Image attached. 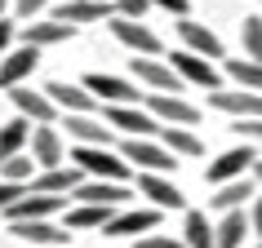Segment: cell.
<instances>
[{"mask_svg": "<svg viewBox=\"0 0 262 248\" xmlns=\"http://www.w3.org/2000/svg\"><path fill=\"white\" fill-rule=\"evenodd\" d=\"M67 213V231H102L116 213V204H76V208H62Z\"/></svg>", "mask_w": 262, "mask_h": 248, "instance_id": "25", "label": "cell"}, {"mask_svg": "<svg viewBox=\"0 0 262 248\" xmlns=\"http://www.w3.org/2000/svg\"><path fill=\"white\" fill-rule=\"evenodd\" d=\"M62 129L80 146H111V129H102L89 111H62Z\"/></svg>", "mask_w": 262, "mask_h": 248, "instance_id": "13", "label": "cell"}, {"mask_svg": "<svg viewBox=\"0 0 262 248\" xmlns=\"http://www.w3.org/2000/svg\"><path fill=\"white\" fill-rule=\"evenodd\" d=\"M169 67L182 76V84H195V89H222V76H218V67L209 62V58H200V54H191V49H182V54H173V62Z\"/></svg>", "mask_w": 262, "mask_h": 248, "instance_id": "8", "label": "cell"}, {"mask_svg": "<svg viewBox=\"0 0 262 248\" xmlns=\"http://www.w3.org/2000/svg\"><path fill=\"white\" fill-rule=\"evenodd\" d=\"M182 244L187 248H213V226H209L205 213H187V226H182Z\"/></svg>", "mask_w": 262, "mask_h": 248, "instance_id": "31", "label": "cell"}, {"mask_svg": "<svg viewBox=\"0 0 262 248\" xmlns=\"http://www.w3.org/2000/svg\"><path fill=\"white\" fill-rule=\"evenodd\" d=\"M240 40H245V58L262 62V18H245L240 22Z\"/></svg>", "mask_w": 262, "mask_h": 248, "instance_id": "33", "label": "cell"}, {"mask_svg": "<svg viewBox=\"0 0 262 248\" xmlns=\"http://www.w3.org/2000/svg\"><path fill=\"white\" fill-rule=\"evenodd\" d=\"M151 5H156V9H169V14H187V0H151Z\"/></svg>", "mask_w": 262, "mask_h": 248, "instance_id": "41", "label": "cell"}, {"mask_svg": "<svg viewBox=\"0 0 262 248\" xmlns=\"http://www.w3.org/2000/svg\"><path fill=\"white\" fill-rule=\"evenodd\" d=\"M258 160V146L253 142H245V146H231V151H222L213 164H209V173H205V182L209 186H218V182H231V178H245L249 173V164Z\"/></svg>", "mask_w": 262, "mask_h": 248, "instance_id": "7", "label": "cell"}, {"mask_svg": "<svg viewBox=\"0 0 262 248\" xmlns=\"http://www.w3.org/2000/svg\"><path fill=\"white\" fill-rule=\"evenodd\" d=\"M134 76H138L151 93H182V76L169 62H156V58H134Z\"/></svg>", "mask_w": 262, "mask_h": 248, "instance_id": "10", "label": "cell"}, {"mask_svg": "<svg viewBox=\"0 0 262 248\" xmlns=\"http://www.w3.org/2000/svg\"><path fill=\"white\" fill-rule=\"evenodd\" d=\"M76 36V27L71 22H58V18H49V22H27L23 27V44H36V49H49V44H62Z\"/></svg>", "mask_w": 262, "mask_h": 248, "instance_id": "23", "label": "cell"}, {"mask_svg": "<svg viewBox=\"0 0 262 248\" xmlns=\"http://www.w3.org/2000/svg\"><path fill=\"white\" fill-rule=\"evenodd\" d=\"M45 5H49V0H14V9H18L23 18H36V14L45 9Z\"/></svg>", "mask_w": 262, "mask_h": 248, "instance_id": "38", "label": "cell"}, {"mask_svg": "<svg viewBox=\"0 0 262 248\" xmlns=\"http://www.w3.org/2000/svg\"><path fill=\"white\" fill-rule=\"evenodd\" d=\"M138 191L147 195L160 213H165V208H182V204H187V195H182L173 182H165L160 173H138Z\"/></svg>", "mask_w": 262, "mask_h": 248, "instance_id": "22", "label": "cell"}, {"mask_svg": "<svg viewBox=\"0 0 262 248\" xmlns=\"http://www.w3.org/2000/svg\"><path fill=\"white\" fill-rule=\"evenodd\" d=\"M9 235L27 239V244H40V248H62L71 239L67 226H49V217H36V221H9Z\"/></svg>", "mask_w": 262, "mask_h": 248, "instance_id": "17", "label": "cell"}, {"mask_svg": "<svg viewBox=\"0 0 262 248\" xmlns=\"http://www.w3.org/2000/svg\"><path fill=\"white\" fill-rule=\"evenodd\" d=\"M0 178L5 182H23V186H27L31 178H36V160H31V155H9V160H0Z\"/></svg>", "mask_w": 262, "mask_h": 248, "instance_id": "32", "label": "cell"}, {"mask_svg": "<svg viewBox=\"0 0 262 248\" xmlns=\"http://www.w3.org/2000/svg\"><path fill=\"white\" fill-rule=\"evenodd\" d=\"M5 93L14 97L18 115H27L31 124H54V120H58V107L45 97V89L36 93V89H27V84H14V89H5Z\"/></svg>", "mask_w": 262, "mask_h": 248, "instance_id": "11", "label": "cell"}, {"mask_svg": "<svg viewBox=\"0 0 262 248\" xmlns=\"http://www.w3.org/2000/svg\"><path fill=\"white\" fill-rule=\"evenodd\" d=\"M27 138H31V120L27 115H14L9 124H0V160L18 155L23 146H27Z\"/></svg>", "mask_w": 262, "mask_h": 248, "instance_id": "30", "label": "cell"}, {"mask_svg": "<svg viewBox=\"0 0 262 248\" xmlns=\"http://www.w3.org/2000/svg\"><path fill=\"white\" fill-rule=\"evenodd\" d=\"M253 182H262V160H253Z\"/></svg>", "mask_w": 262, "mask_h": 248, "instance_id": "42", "label": "cell"}, {"mask_svg": "<svg viewBox=\"0 0 262 248\" xmlns=\"http://www.w3.org/2000/svg\"><path fill=\"white\" fill-rule=\"evenodd\" d=\"M160 221V208H134V213H111V221L102 226V235H111V239H138V235H147Z\"/></svg>", "mask_w": 262, "mask_h": 248, "instance_id": "14", "label": "cell"}, {"mask_svg": "<svg viewBox=\"0 0 262 248\" xmlns=\"http://www.w3.org/2000/svg\"><path fill=\"white\" fill-rule=\"evenodd\" d=\"M249 231H253V235H262V195L253 200V213H249Z\"/></svg>", "mask_w": 262, "mask_h": 248, "instance_id": "40", "label": "cell"}, {"mask_svg": "<svg viewBox=\"0 0 262 248\" xmlns=\"http://www.w3.org/2000/svg\"><path fill=\"white\" fill-rule=\"evenodd\" d=\"M27 146H31V160H36V173L62 164V138H58V129H49V124H36L31 129Z\"/></svg>", "mask_w": 262, "mask_h": 248, "instance_id": "16", "label": "cell"}, {"mask_svg": "<svg viewBox=\"0 0 262 248\" xmlns=\"http://www.w3.org/2000/svg\"><path fill=\"white\" fill-rule=\"evenodd\" d=\"M151 0H116V14L120 18H147Z\"/></svg>", "mask_w": 262, "mask_h": 248, "instance_id": "35", "label": "cell"}, {"mask_svg": "<svg viewBox=\"0 0 262 248\" xmlns=\"http://www.w3.org/2000/svg\"><path fill=\"white\" fill-rule=\"evenodd\" d=\"M209 107L227 111V115H262V93H249V89H209Z\"/></svg>", "mask_w": 262, "mask_h": 248, "instance_id": "18", "label": "cell"}, {"mask_svg": "<svg viewBox=\"0 0 262 248\" xmlns=\"http://www.w3.org/2000/svg\"><path fill=\"white\" fill-rule=\"evenodd\" d=\"M5 9H9V0H0V18H5Z\"/></svg>", "mask_w": 262, "mask_h": 248, "instance_id": "43", "label": "cell"}, {"mask_svg": "<svg viewBox=\"0 0 262 248\" xmlns=\"http://www.w3.org/2000/svg\"><path fill=\"white\" fill-rule=\"evenodd\" d=\"M258 248H262V244H258Z\"/></svg>", "mask_w": 262, "mask_h": 248, "instance_id": "44", "label": "cell"}, {"mask_svg": "<svg viewBox=\"0 0 262 248\" xmlns=\"http://www.w3.org/2000/svg\"><path fill=\"white\" fill-rule=\"evenodd\" d=\"M23 191H27L23 182H5V178H0V213H5V208L14 204V200H18V195H23Z\"/></svg>", "mask_w": 262, "mask_h": 248, "instance_id": "36", "label": "cell"}, {"mask_svg": "<svg viewBox=\"0 0 262 248\" xmlns=\"http://www.w3.org/2000/svg\"><path fill=\"white\" fill-rule=\"evenodd\" d=\"M249 235V217L240 208H227V217L213 226V248H240Z\"/></svg>", "mask_w": 262, "mask_h": 248, "instance_id": "26", "label": "cell"}, {"mask_svg": "<svg viewBox=\"0 0 262 248\" xmlns=\"http://www.w3.org/2000/svg\"><path fill=\"white\" fill-rule=\"evenodd\" d=\"M84 89L94 93V102H107V107H138V84L120 80V76H102V71H94V76H84Z\"/></svg>", "mask_w": 262, "mask_h": 248, "instance_id": "3", "label": "cell"}, {"mask_svg": "<svg viewBox=\"0 0 262 248\" xmlns=\"http://www.w3.org/2000/svg\"><path fill=\"white\" fill-rule=\"evenodd\" d=\"M107 22H111V31H116V40L129 44L134 54H142V58H156V54H160V36H156L142 18H120V14H111Z\"/></svg>", "mask_w": 262, "mask_h": 248, "instance_id": "5", "label": "cell"}, {"mask_svg": "<svg viewBox=\"0 0 262 248\" xmlns=\"http://www.w3.org/2000/svg\"><path fill=\"white\" fill-rule=\"evenodd\" d=\"M45 97L54 102L58 111H94V93L84 89V84H67V80H49L45 84Z\"/></svg>", "mask_w": 262, "mask_h": 248, "instance_id": "20", "label": "cell"}, {"mask_svg": "<svg viewBox=\"0 0 262 248\" xmlns=\"http://www.w3.org/2000/svg\"><path fill=\"white\" fill-rule=\"evenodd\" d=\"M67 208V195H40V191H23L14 204L5 208L9 221H36V217H58Z\"/></svg>", "mask_w": 262, "mask_h": 248, "instance_id": "6", "label": "cell"}, {"mask_svg": "<svg viewBox=\"0 0 262 248\" xmlns=\"http://www.w3.org/2000/svg\"><path fill=\"white\" fill-rule=\"evenodd\" d=\"M120 160H124L129 168L138 164L142 173H165V168H173V160H178V155L165 151V146H156V142H147V138H124Z\"/></svg>", "mask_w": 262, "mask_h": 248, "instance_id": "2", "label": "cell"}, {"mask_svg": "<svg viewBox=\"0 0 262 248\" xmlns=\"http://www.w3.org/2000/svg\"><path fill=\"white\" fill-rule=\"evenodd\" d=\"M178 36H182V44H187L191 54L209 58V62H213V58H227V54H222V40L209 27H200V22H178Z\"/></svg>", "mask_w": 262, "mask_h": 248, "instance_id": "24", "label": "cell"}, {"mask_svg": "<svg viewBox=\"0 0 262 248\" xmlns=\"http://www.w3.org/2000/svg\"><path fill=\"white\" fill-rule=\"evenodd\" d=\"M138 248H182V239H173V235H142Z\"/></svg>", "mask_w": 262, "mask_h": 248, "instance_id": "37", "label": "cell"}, {"mask_svg": "<svg viewBox=\"0 0 262 248\" xmlns=\"http://www.w3.org/2000/svg\"><path fill=\"white\" fill-rule=\"evenodd\" d=\"M71 164L80 173H89V178H102V182H129V164L111 146H76Z\"/></svg>", "mask_w": 262, "mask_h": 248, "instance_id": "1", "label": "cell"}, {"mask_svg": "<svg viewBox=\"0 0 262 248\" xmlns=\"http://www.w3.org/2000/svg\"><path fill=\"white\" fill-rule=\"evenodd\" d=\"M14 22H9V18H0V54H5V49H9V44H14Z\"/></svg>", "mask_w": 262, "mask_h": 248, "instance_id": "39", "label": "cell"}, {"mask_svg": "<svg viewBox=\"0 0 262 248\" xmlns=\"http://www.w3.org/2000/svg\"><path fill=\"white\" fill-rule=\"evenodd\" d=\"M160 146L165 151H173V155H200L205 146H200V138H195L191 129H182V124H160Z\"/></svg>", "mask_w": 262, "mask_h": 248, "instance_id": "28", "label": "cell"}, {"mask_svg": "<svg viewBox=\"0 0 262 248\" xmlns=\"http://www.w3.org/2000/svg\"><path fill=\"white\" fill-rule=\"evenodd\" d=\"M80 182H84V173L76 164H58V168H40L27 186H31V191H40V195H71Z\"/></svg>", "mask_w": 262, "mask_h": 248, "instance_id": "15", "label": "cell"}, {"mask_svg": "<svg viewBox=\"0 0 262 248\" xmlns=\"http://www.w3.org/2000/svg\"><path fill=\"white\" fill-rule=\"evenodd\" d=\"M245 200H253V178H231V182H218V186H213V200H209V204L227 213V208H240Z\"/></svg>", "mask_w": 262, "mask_h": 248, "instance_id": "27", "label": "cell"}, {"mask_svg": "<svg viewBox=\"0 0 262 248\" xmlns=\"http://www.w3.org/2000/svg\"><path fill=\"white\" fill-rule=\"evenodd\" d=\"M71 200H76V204H120V200H129V186H124V182L89 178V182H80V186L71 191Z\"/></svg>", "mask_w": 262, "mask_h": 248, "instance_id": "21", "label": "cell"}, {"mask_svg": "<svg viewBox=\"0 0 262 248\" xmlns=\"http://www.w3.org/2000/svg\"><path fill=\"white\" fill-rule=\"evenodd\" d=\"M40 67V49L36 44H23V49H5L0 54V89H14V84H27V76Z\"/></svg>", "mask_w": 262, "mask_h": 248, "instance_id": "9", "label": "cell"}, {"mask_svg": "<svg viewBox=\"0 0 262 248\" xmlns=\"http://www.w3.org/2000/svg\"><path fill=\"white\" fill-rule=\"evenodd\" d=\"M107 124L120 129V133H129V138H151V133H160V120H156L151 111H138V107H107Z\"/></svg>", "mask_w": 262, "mask_h": 248, "instance_id": "12", "label": "cell"}, {"mask_svg": "<svg viewBox=\"0 0 262 248\" xmlns=\"http://www.w3.org/2000/svg\"><path fill=\"white\" fill-rule=\"evenodd\" d=\"M116 14V0H71L58 9V22H71V27H80V22H107Z\"/></svg>", "mask_w": 262, "mask_h": 248, "instance_id": "19", "label": "cell"}, {"mask_svg": "<svg viewBox=\"0 0 262 248\" xmlns=\"http://www.w3.org/2000/svg\"><path fill=\"white\" fill-rule=\"evenodd\" d=\"M147 111L160 124H182V129H195L200 124V107L187 102V97H178V93H147Z\"/></svg>", "mask_w": 262, "mask_h": 248, "instance_id": "4", "label": "cell"}, {"mask_svg": "<svg viewBox=\"0 0 262 248\" xmlns=\"http://www.w3.org/2000/svg\"><path fill=\"white\" fill-rule=\"evenodd\" d=\"M231 133H240L245 142H262V115H235Z\"/></svg>", "mask_w": 262, "mask_h": 248, "instance_id": "34", "label": "cell"}, {"mask_svg": "<svg viewBox=\"0 0 262 248\" xmlns=\"http://www.w3.org/2000/svg\"><path fill=\"white\" fill-rule=\"evenodd\" d=\"M222 71H227L240 89L262 93V62H253V58H227V62H222Z\"/></svg>", "mask_w": 262, "mask_h": 248, "instance_id": "29", "label": "cell"}]
</instances>
